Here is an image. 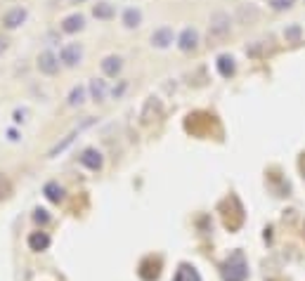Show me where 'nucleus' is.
I'll return each mask as SVG.
<instances>
[{"label": "nucleus", "instance_id": "5701e85b", "mask_svg": "<svg viewBox=\"0 0 305 281\" xmlns=\"http://www.w3.org/2000/svg\"><path fill=\"white\" fill-rule=\"evenodd\" d=\"M36 220H43V222H45V220H48V215H45V211H36Z\"/></svg>", "mask_w": 305, "mask_h": 281}, {"label": "nucleus", "instance_id": "423d86ee", "mask_svg": "<svg viewBox=\"0 0 305 281\" xmlns=\"http://www.w3.org/2000/svg\"><path fill=\"white\" fill-rule=\"evenodd\" d=\"M197 43H199V33L194 29H185L180 33V38H177V45H180V50H185V52L194 50Z\"/></svg>", "mask_w": 305, "mask_h": 281}, {"label": "nucleus", "instance_id": "0eeeda50", "mask_svg": "<svg viewBox=\"0 0 305 281\" xmlns=\"http://www.w3.org/2000/svg\"><path fill=\"white\" fill-rule=\"evenodd\" d=\"M80 163L90 168V170H99L102 168V154H99L97 149H85L83 154H80Z\"/></svg>", "mask_w": 305, "mask_h": 281}, {"label": "nucleus", "instance_id": "dca6fc26", "mask_svg": "<svg viewBox=\"0 0 305 281\" xmlns=\"http://www.w3.org/2000/svg\"><path fill=\"white\" fill-rule=\"evenodd\" d=\"M140 21H142V14H140V10H126L123 12V24L128 26V29H135V26H140Z\"/></svg>", "mask_w": 305, "mask_h": 281}, {"label": "nucleus", "instance_id": "39448f33", "mask_svg": "<svg viewBox=\"0 0 305 281\" xmlns=\"http://www.w3.org/2000/svg\"><path fill=\"white\" fill-rule=\"evenodd\" d=\"M38 69L40 73H48V76H52V73H57L59 69V59L52 55V52H43L38 57Z\"/></svg>", "mask_w": 305, "mask_h": 281}, {"label": "nucleus", "instance_id": "ddd939ff", "mask_svg": "<svg viewBox=\"0 0 305 281\" xmlns=\"http://www.w3.org/2000/svg\"><path fill=\"white\" fill-rule=\"evenodd\" d=\"M90 95H92L95 102H104V97H107V83L99 80V78L90 80Z\"/></svg>", "mask_w": 305, "mask_h": 281}, {"label": "nucleus", "instance_id": "9b49d317", "mask_svg": "<svg viewBox=\"0 0 305 281\" xmlns=\"http://www.w3.org/2000/svg\"><path fill=\"white\" fill-rule=\"evenodd\" d=\"M227 31H229V19H227V14L218 12L216 17L211 19V33H213V36H223Z\"/></svg>", "mask_w": 305, "mask_h": 281}, {"label": "nucleus", "instance_id": "4468645a", "mask_svg": "<svg viewBox=\"0 0 305 281\" xmlns=\"http://www.w3.org/2000/svg\"><path fill=\"white\" fill-rule=\"evenodd\" d=\"M29 246L33 248V251H43V248H48V246H50L48 234H43V232L31 234V236H29Z\"/></svg>", "mask_w": 305, "mask_h": 281}, {"label": "nucleus", "instance_id": "6e6552de", "mask_svg": "<svg viewBox=\"0 0 305 281\" xmlns=\"http://www.w3.org/2000/svg\"><path fill=\"white\" fill-rule=\"evenodd\" d=\"M121 67H123V59L116 57V55H109V57L102 59V71H104L109 78H116Z\"/></svg>", "mask_w": 305, "mask_h": 281}, {"label": "nucleus", "instance_id": "1a4fd4ad", "mask_svg": "<svg viewBox=\"0 0 305 281\" xmlns=\"http://www.w3.org/2000/svg\"><path fill=\"white\" fill-rule=\"evenodd\" d=\"M173 43V31L163 26V29H156L152 33V45H156V48H168Z\"/></svg>", "mask_w": 305, "mask_h": 281}, {"label": "nucleus", "instance_id": "6ab92c4d", "mask_svg": "<svg viewBox=\"0 0 305 281\" xmlns=\"http://www.w3.org/2000/svg\"><path fill=\"white\" fill-rule=\"evenodd\" d=\"M175 281H199V274L194 270H189V267H180Z\"/></svg>", "mask_w": 305, "mask_h": 281}, {"label": "nucleus", "instance_id": "412c9836", "mask_svg": "<svg viewBox=\"0 0 305 281\" xmlns=\"http://www.w3.org/2000/svg\"><path fill=\"white\" fill-rule=\"evenodd\" d=\"M126 87H128V83H126V80H121V85L111 90V95H114V99H118V97H121V95L126 92Z\"/></svg>", "mask_w": 305, "mask_h": 281}, {"label": "nucleus", "instance_id": "aec40b11", "mask_svg": "<svg viewBox=\"0 0 305 281\" xmlns=\"http://www.w3.org/2000/svg\"><path fill=\"white\" fill-rule=\"evenodd\" d=\"M291 2H294V0H270V5H272V7H277V10L291 7Z\"/></svg>", "mask_w": 305, "mask_h": 281}, {"label": "nucleus", "instance_id": "7ed1b4c3", "mask_svg": "<svg viewBox=\"0 0 305 281\" xmlns=\"http://www.w3.org/2000/svg\"><path fill=\"white\" fill-rule=\"evenodd\" d=\"M92 123H95V118H88V121H85L83 126L74 128V130H71L69 135L64 137V140H62L59 144H55V146H52V149H50V154H48V156H57V154H62V151H64V149H67V146H69L71 142H74V140L78 137V133H80V130H83V128H88V126H92Z\"/></svg>", "mask_w": 305, "mask_h": 281}, {"label": "nucleus", "instance_id": "b1692460", "mask_svg": "<svg viewBox=\"0 0 305 281\" xmlns=\"http://www.w3.org/2000/svg\"><path fill=\"white\" fill-rule=\"evenodd\" d=\"M5 48H7V40H5V38H2V36H0V55L5 52Z\"/></svg>", "mask_w": 305, "mask_h": 281}, {"label": "nucleus", "instance_id": "a211bd4d", "mask_svg": "<svg viewBox=\"0 0 305 281\" xmlns=\"http://www.w3.org/2000/svg\"><path fill=\"white\" fill-rule=\"evenodd\" d=\"M92 14H95L97 19H109V17L114 14V7H111L109 2H97V5L92 7Z\"/></svg>", "mask_w": 305, "mask_h": 281}, {"label": "nucleus", "instance_id": "2eb2a0df", "mask_svg": "<svg viewBox=\"0 0 305 281\" xmlns=\"http://www.w3.org/2000/svg\"><path fill=\"white\" fill-rule=\"evenodd\" d=\"M218 71H220V73H223L225 78H229L232 73H234V59L227 57V55L218 57Z\"/></svg>", "mask_w": 305, "mask_h": 281}, {"label": "nucleus", "instance_id": "f3484780", "mask_svg": "<svg viewBox=\"0 0 305 281\" xmlns=\"http://www.w3.org/2000/svg\"><path fill=\"white\" fill-rule=\"evenodd\" d=\"M45 194H48L50 201L59 204V201L64 199V189H62V187H59L57 182H50V184H45Z\"/></svg>", "mask_w": 305, "mask_h": 281}, {"label": "nucleus", "instance_id": "f257e3e1", "mask_svg": "<svg viewBox=\"0 0 305 281\" xmlns=\"http://www.w3.org/2000/svg\"><path fill=\"white\" fill-rule=\"evenodd\" d=\"M225 279L227 281H244L246 279V262L241 253H234L225 265Z\"/></svg>", "mask_w": 305, "mask_h": 281}, {"label": "nucleus", "instance_id": "20e7f679", "mask_svg": "<svg viewBox=\"0 0 305 281\" xmlns=\"http://www.w3.org/2000/svg\"><path fill=\"white\" fill-rule=\"evenodd\" d=\"M24 19H26V10H24V7H12V10L5 12L2 24H5L7 29H17V26L24 24Z\"/></svg>", "mask_w": 305, "mask_h": 281}, {"label": "nucleus", "instance_id": "9d476101", "mask_svg": "<svg viewBox=\"0 0 305 281\" xmlns=\"http://www.w3.org/2000/svg\"><path fill=\"white\" fill-rule=\"evenodd\" d=\"M83 24H85V19H83V14H69L67 19L62 21V31L64 33H76V31H80L83 29Z\"/></svg>", "mask_w": 305, "mask_h": 281}, {"label": "nucleus", "instance_id": "4be33fe9", "mask_svg": "<svg viewBox=\"0 0 305 281\" xmlns=\"http://www.w3.org/2000/svg\"><path fill=\"white\" fill-rule=\"evenodd\" d=\"M24 116H26V109H17V111H14V123H21Z\"/></svg>", "mask_w": 305, "mask_h": 281}, {"label": "nucleus", "instance_id": "393cba45", "mask_svg": "<svg viewBox=\"0 0 305 281\" xmlns=\"http://www.w3.org/2000/svg\"><path fill=\"white\" fill-rule=\"evenodd\" d=\"M71 2H74V5H80V2H85V0H71Z\"/></svg>", "mask_w": 305, "mask_h": 281}, {"label": "nucleus", "instance_id": "f8f14e48", "mask_svg": "<svg viewBox=\"0 0 305 281\" xmlns=\"http://www.w3.org/2000/svg\"><path fill=\"white\" fill-rule=\"evenodd\" d=\"M85 92H88V87H85V85H76L69 92V97H67V104H69V107H80V104L85 102Z\"/></svg>", "mask_w": 305, "mask_h": 281}, {"label": "nucleus", "instance_id": "f03ea898", "mask_svg": "<svg viewBox=\"0 0 305 281\" xmlns=\"http://www.w3.org/2000/svg\"><path fill=\"white\" fill-rule=\"evenodd\" d=\"M83 57V48H80L78 43H69V45H64L62 52H59V59H62V64L64 67H76Z\"/></svg>", "mask_w": 305, "mask_h": 281}]
</instances>
